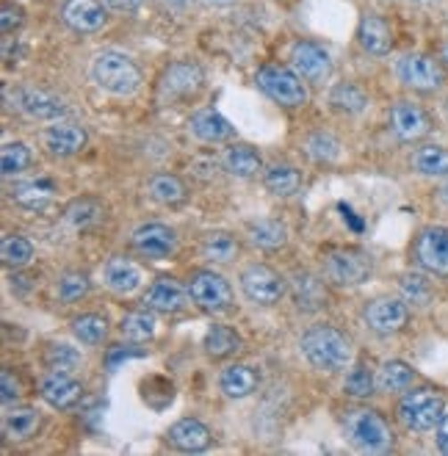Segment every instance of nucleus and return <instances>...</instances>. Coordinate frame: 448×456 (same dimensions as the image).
<instances>
[{"label":"nucleus","mask_w":448,"mask_h":456,"mask_svg":"<svg viewBox=\"0 0 448 456\" xmlns=\"http://www.w3.org/2000/svg\"><path fill=\"white\" fill-rule=\"evenodd\" d=\"M302 357L315 368V370H324V373H338V370H346L354 362V346L352 338L346 332H340L332 324H315L310 327L302 340Z\"/></svg>","instance_id":"obj_1"},{"label":"nucleus","mask_w":448,"mask_h":456,"mask_svg":"<svg viewBox=\"0 0 448 456\" xmlns=\"http://www.w3.org/2000/svg\"><path fill=\"white\" fill-rule=\"evenodd\" d=\"M92 80L102 92L130 97L142 86V69L134 59L119 50H102L92 59Z\"/></svg>","instance_id":"obj_2"},{"label":"nucleus","mask_w":448,"mask_h":456,"mask_svg":"<svg viewBox=\"0 0 448 456\" xmlns=\"http://www.w3.org/2000/svg\"><path fill=\"white\" fill-rule=\"evenodd\" d=\"M344 435L362 453H385L393 445L390 423L368 407H354L344 415Z\"/></svg>","instance_id":"obj_3"},{"label":"nucleus","mask_w":448,"mask_h":456,"mask_svg":"<svg viewBox=\"0 0 448 456\" xmlns=\"http://www.w3.org/2000/svg\"><path fill=\"white\" fill-rule=\"evenodd\" d=\"M324 280L335 288H360L374 277V257L357 247L330 249L322 260Z\"/></svg>","instance_id":"obj_4"},{"label":"nucleus","mask_w":448,"mask_h":456,"mask_svg":"<svg viewBox=\"0 0 448 456\" xmlns=\"http://www.w3.org/2000/svg\"><path fill=\"white\" fill-rule=\"evenodd\" d=\"M396 415L402 420L404 428L410 432H435L440 426V420L445 418V398L437 390L429 387H418V390H407L396 407Z\"/></svg>","instance_id":"obj_5"},{"label":"nucleus","mask_w":448,"mask_h":456,"mask_svg":"<svg viewBox=\"0 0 448 456\" xmlns=\"http://www.w3.org/2000/svg\"><path fill=\"white\" fill-rule=\"evenodd\" d=\"M302 75L291 67H280V64H266L260 67L255 75V84L257 89L266 94L269 100H274L277 105H285V109H305L310 92L302 84Z\"/></svg>","instance_id":"obj_6"},{"label":"nucleus","mask_w":448,"mask_h":456,"mask_svg":"<svg viewBox=\"0 0 448 456\" xmlns=\"http://www.w3.org/2000/svg\"><path fill=\"white\" fill-rule=\"evenodd\" d=\"M396 77L404 89L429 94L445 84V69L443 61H437L429 53H404L396 61Z\"/></svg>","instance_id":"obj_7"},{"label":"nucleus","mask_w":448,"mask_h":456,"mask_svg":"<svg viewBox=\"0 0 448 456\" xmlns=\"http://www.w3.org/2000/svg\"><path fill=\"white\" fill-rule=\"evenodd\" d=\"M241 293L257 307H274L285 299V293H288V282L282 274H277L274 268L269 265H247L241 277Z\"/></svg>","instance_id":"obj_8"},{"label":"nucleus","mask_w":448,"mask_h":456,"mask_svg":"<svg viewBox=\"0 0 448 456\" xmlns=\"http://www.w3.org/2000/svg\"><path fill=\"white\" fill-rule=\"evenodd\" d=\"M412 263L432 277L448 280V227H424L412 240Z\"/></svg>","instance_id":"obj_9"},{"label":"nucleus","mask_w":448,"mask_h":456,"mask_svg":"<svg viewBox=\"0 0 448 456\" xmlns=\"http://www.w3.org/2000/svg\"><path fill=\"white\" fill-rule=\"evenodd\" d=\"M189 299L197 310L219 315L232 307V288L216 272H197L189 280Z\"/></svg>","instance_id":"obj_10"},{"label":"nucleus","mask_w":448,"mask_h":456,"mask_svg":"<svg viewBox=\"0 0 448 456\" xmlns=\"http://www.w3.org/2000/svg\"><path fill=\"white\" fill-rule=\"evenodd\" d=\"M362 321L379 338L399 335L410 321V305L402 297H377L362 307Z\"/></svg>","instance_id":"obj_11"},{"label":"nucleus","mask_w":448,"mask_h":456,"mask_svg":"<svg viewBox=\"0 0 448 456\" xmlns=\"http://www.w3.org/2000/svg\"><path fill=\"white\" fill-rule=\"evenodd\" d=\"M6 100L14 105L17 111H22L25 117L31 119H42V122H50V119H61L67 117V105L64 100H59L56 94L50 92H42L37 86H14V89H6Z\"/></svg>","instance_id":"obj_12"},{"label":"nucleus","mask_w":448,"mask_h":456,"mask_svg":"<svg viewBox=\"0 0 448 456\" xmlns=\"http://www.w3.org/2000/svg\"><path fill=\"white\" fill-rule=\"evenodd\" d=\"M390 130L393 136L404 144H415L420 139H427L429 133L435 130L432 125V117L420 109L418 102L412 100H399L390 105Z\"/></svg>","instance_id":"obj_13"},{"label":"nucleus","mask_w":448,"mask_h":456,"mask_svg":"<svg viewBox=\"0 0 448 456\" xmlns=\"http://www.w3.org/2000/svg\"><path fill=\"white\" fill-rule=\"evenodd\" d=\"M130 247H134L136 255H142L147 260H167L177 249V235L172 227H167L161 222H147L134 230V235H130Z\"/></svg>","instance_id":"obj_14"},{"label":"nucleus","mask_w":448,"mask_h":456,"mask_svg":"<svg viewBox=\"0 0 448 456\" xmlns=\"http://www.w3.org/2000/svg\"><path fill=\"white\" fill-rule=\"evenodd\" d=\"M205 84V72L191 64V61H177L172 67L164 69L161 80H158V89H161V97L175 102V100H189L194 97Z\"/></svg>","instance_id":"obj_15"},{"label":"nucleus","mask_w":448,"mask_h":456,"mask_svg":"<svg viewBox=\"0 0 448 456\" xmlns=\"http://www.w3.org/2000/svg\"><path fill=\"white\" fill-rule=\"evenodd\" d=\"M291 67L305 80H310V84H322V80H327L332 72V56L324 45L310 42V39H299L291 47Z\"/></svg>","instance_id":"obj_16"},{"label":"nucleus","mask_w":448,"mask_h":456,"mask_svg":"<svg viewBox=\"0 0 448 456\" xmlns=\"http://www.w3.org/2000/svg\"><path fill=\"white\" fill-rule=\"evenodd\" d=\"M189 302V288H183L175 277H158L142 297V305L152 313H180Z\"/></svg>","instance_id":"obj_17"},{"label":"nucleus","mask_w":448,"mask_h":456,"mask_svg":"<svg viewBox=\"0 0 448 456\" xmlns=\"http://www.w3.org/2000/svg\"><path fill=\"white\" fill-rule=\"evenodd\" d=\"M39 395L53 410H72L77 401L84 398V385L77 379H72L69 373L50 370L47 377L39 382Z\"/></svg>","instance_id":"obj_18"},{"label":"nucleus","mask_w":448,"mask_h":456,"mask_svg":"<svg viewBox=\"0 0 448 456\" xmlns=\"http://www.w3.org/2000/svg\"><path fill=\"white\" fill-rule=\"evenodd\" d=\"M61 20L75 34H94L105 25L109 14H105V6L100 0H67L61 9Z\"/></svg>","instance_id":"obj_19"},{"label":"nucleus","mask_w":448,"mask_h":456,"mask_svg":"<svg viewBox=\"0 0 448 456\" xmlns=\"http://www.w3.org/2000/svg\"><path fill=\"white\" fill-rule=\"evenodd\" d=\"M42 142L50 150V155L69 158L86 147L89 136H86V127H81L77 122H56L42 133Z\"/></svg>","instance_id":"obj_20"},{"label":"nucleus","mask_w":448,"mask_h":456,"mask_svg":"<svg viewBox=\"0 0 448 456\" xmlns=\"http://www.w3.org/2000/svg\"><path fill=\"white\" fill-rule=\"evenodd\" d=\"M167 440H169L172 448L186 451V453H200V451L210 448V443H214V437H210V428L197 418H180L177 423H172L169 432H167Z\"/></svg>","instance_id":"obj_21"},{"label":"nucleus","mask_w":448,"mask_h":456,"mask_svg":"<svg viewBox=\"0 0 448 456\" xmlns=\"http://www.w3.org/2000/svg\"><path fill=\"white\" fill-rule=\"evenodd\" d=\"M357 42L371 56H387L393 47V31L379 14H365L357 25Z\"/></svg>","instance_id":"obj_22"},{"label":"nucleus","mask_w":448,"mask_h":456,"mask_svg":"<svg viewBox=\"0 0 448 456\" xmlns=\"http://www.w3.org/2000/svg\"><path fill=\"white\" fill-rule=\"evenodd\" d=\"M189 130H191L194 139H200L205 144H222V142H230L235 136V127L214 109L197 111L189 122Z\"/></svg>","instance_id":"obj_23"},{"label":"nucleus","mask_w":448,"mask_h":456,"mask_svg":"<svg viewBox=\"0 0 448 456\" xmlns=\"http://www.w3.org/2000/svg\"><path fill=\"white\" fill-rule=\"evenodd\" d=\"M291 293H294V302H297V310L302 313H315L327 307V288H324V280H319L310 272H297L291 277Z\"/></svg>","instance_id":"obj_24"},{"label":"nucleus","mask_w":448,"mask_h":456,"mask_svg":"<svg viewBox=\"0 0 448 456\" xmlns=\"http://www.w3.org/2000/svg\"><path fill=\"white\" fill-rule=\"evenodd\" d=\"M102 282L109 290L119 293V297H127L142 285V272L134 260L127 257H111L102 268Z\"/></svg>","instance_id":"obj_25"},{"label":"nucleus","mask_w":448,"mask_h":456,"mask_svg":"<svg viewBox=\"0 0 448 456\" xmlns=\"http://www.w3.org/2000/svg\"><path fill=\"white\" fill-rule=\"evenodd\" d=\"M410 167L420 177L443 180V177H448V150L440 144H420L410 155Z\"/></svg>","instance_id":"obj_26"},{"label":"nucleus","mask_w":448,"mask_h":456,"mask_svg":"<svg viewBox=\"0 0 448 456\" xmlns=\"http://www.w3.org/2000/svg\"><path fill=\"white\" fill-rule=\"evenodd\" d=\"M219 387L227 398L232 401H241L247 395H252L257 390V373L249 365L241 362H232L219 373Z\"/></svg>","instance_id":"obj_27"},{"label":"nucleus","mask_w":448,"mask_h":456,"mask_svg":"<svg viewBox=\"0 0 448 456\" xmlns=\"http://www.w3.org/2000/svg\"><path fill=\"white\" fill-rule=\"evenodd\" d=\"M9 194L25 210H45L53 202L56 185H53L50 180H45V177H39V180H25V183H14Z\"/></svg>","instance_id":"obj_28"},{"label":"nucleus","mask_w":448,"mask_h":456,"mask_svg":"<svg viewBox=\"0 0 448 456\" xmlns=\"http://www.w3.org/2000/svg\"><path fill=\"white\" fill-rule=\"evenodd\" d=\"M247 235L252 247L263 252H277L288 244V227L277 219H255L247 224Z\"/></svg>","instance_id":"obj_29"},{"label":"nucleus","mask_w":448,"mask_h":456,"mask_svg":"<svg viewBox=\"0 0 448 456\" xmlns=\"http://www.w3.org/2000/svg\"><path fill=\"white\" fill-rule=\"evenodd\" d=\"M42 418L34 407H14L4 415V435L12 443H25L37 435Z\"/></svg>","instance_id":"obj_30"},{"label":"nucleus","mask_w":448,"mask_h":456,"mask_svg":"<svg viewBox=\"0 0 448 456\" xmlns=\"http://www.w3.org/2000/svg\"><path fill=\"white\" fill-rule=\"evenodd\" d=\"M399 293L402 299L410 305V307H418V310H427L432 302H435V288L427 277V272H404L399 277Z\"/></svg>","instance_id":"obj_31"},{"label":"nucleus","mask_w":448,"mask_h":456,"mask_svg":"<svg viewBox=\"0 0 448 456\" xmlns=\"http://www.w3.org/2000/svg\"><path fill=\"white\" fill-rule=\"evenodd\" d=\"M224 169L232 175V177H241V180H249L255 177L260 169H263V160H260V152L249 144H232L227 147L224 152Z\"/></svg>","instance_id":"obj_32"},{"label":"nucleus","mask_w":448,"mask_h":456,"mask_svg":"<svg viewBox=\"0 0 448 456\" xmlns=\"http://www.w3.org/2000/svg\"><path fill=\"white\" fill-rule=\"evenodd\" d=\"M415 385V368L404 360H387L377 370V387L382 393H407Z\"/></svg>","instance_id":"obj_33"},{"label":"nucleus","mask_w":448,"mask_h":456,"mask_svg":"<svg viewBox=\"0 0 448 456\" xmlns=\"http://www.w3.org/2000/svg\"><path fill=\"white\" fill-rule=\"evenodd\" d=\"M241 252L239 238L227 230H214L202 238V257L208 263H232Z\"/></svg>","instance_id":"obj_34"},{"label":"nucleus","mask_w":448,"mask_h":456,"mask_svg":"<svg viewBox=\"0 0 448 456\" xmlns=\"http://www.w3.org/2000/svg\"><path fill=\"white\" fill-rule=\"evenodd\" d=\"M202 348H205L208 357L224 360V357H232L235 352H239V348H241V338H239V332L224 327V324H214V327L205 332Z\"/></svg>","instance_id":"obj_35"},{"label":"nucleus","mask_w":448,"mask_h":456,"mask_svg":"<svg viewBox=\"0 0 448 456\" xmlns=\"http://www.w3.org/2000/svg\"><path fill=\"white\" fill-rule=\"evenodd\" d=\"M147 191L158 205H180V202H186V197H189L186 183H183L180 177H175V175H167V172L152 175L150 183H147Z\"/></svg>","instance_id":"obj_36"},{"label":"nucleus","mask_w":448,"mask_h":456,"mask_svg":"<svg viewBox=\"0 0 448 456\" xmlns=\"http://www.w3.org/2000/svg\"><path fill=\"white\" fill-rule=\"evenodd\" d=\"M263 185L274 197H294L302 189V175L288 164H274L263 172Z\"/></svg>","instance_id":"obj_37"},{"label":"nucleus","mask_w":448,"mask_h":456,"mask_svg":"<svg viewBox=\"0 0 448 456\" xmlns=\"http://www.w3.org/2000/svg\"><path fill=\"white\" fill-rule=\"evenodd\" d=\"M158 330V321H155V313L142 307V310H134V313H127L122 321H119V332L125 340L130 343H144L155 335Z\"/></svg>","instance_id":"obj_38"},{"label":"nucleus","mask_w":448,"mask_h":456,"mask_svg":"<svg viewBox=\"0 0 448 456\" xmlns=\"http://www.w3.org/2000/svg\"><path fill=\"white\" fill-rule=\"evenodd\" d=\"M330 105L338 114L357 117V114H362L368 109V94L357 84H338L330 92Z\"/></svg>","instance_id":"obj_39"},{"label":"nucleus","mask_w":448,"mask_h":456,"mask_svg":"<svg viewBox=\"0 0 448 456\" xmlns=\"http://www.w3.org/2000/svg\"><path fill=\"white\" fill-rule=\"evenodd\" d=\"M102 219V205L92 197L75 200L64 208V222L75 230H89Z\"/></svg>","instance_id":"obj_40"},{"label":"nucleus","mask_w":448,"mask_h":456,"mask_svg":"<svg viewBox=\"0 0 448 456\" xmlns=\"http://www.w3.org/2000/svg\"><path fill=\"white\" fill-rule=\"evenodd\" d=\"M305 152L315 164H335L340 155V142L327 130H315L305 139Z\"/></svg>","instance_id":"obj_41"},{"label":"nucleus","mask_w":448,"mask_h":456,"mask_svg":"<svg viewBox=\"0 0 448 456\" xmlns=\"http://www.w3.org/2000/svg\"><path fill=\"white\" fill-rule=\"evenodd\" d=\"M72 335L86 346H100L105 338H109V321H105L102 315H94V313L77 315L72 321Z\"/></svg>","instance_id":"obj_42"},{"label":"nucleus","mask_w":448,"mask_h":456,"mask_svg":"<svg viewBox=\"0 0 448 456\" xmlns=\"http://www.w3.org/2000/svg\"><path fill=\"white\" fill-rule=\"evenodd\" d=\"M84 357L75 346L69 343H47L45 346V365L50 370H61V373H72L75 368H81Z\"/></svg>","instance_id":"obj_43"},{"label":"nucleus","mask_w":448,"mask_h":456,"mask_svg":"<svg viewBox=\"0 0 448 456\" xmlns=\"http://www.w3.org/2000/svg\"><path fill=\"white\" fill-rule=\"evenodd\" d=\"M377 377L374 370L368 365H354L349 373H346V382H344V393L352 395V398H371L377 393Z\"/></svg>","instance_id":"obj_44"},{"label":"nucleus","mask_w":448,"mask_h":456,"mask_svg":"<svg viewBox=\"0 0 448 456\" xmlns=\"http://www.w3.org/2000/svg\"><path fill=\"white\" fill-rule=\"evenodd\" d=\"M31 167V150L22 142H9L0 150V169H4V177H14L20 172H25Z\"/></svg>","instance_id":"obj_45"},{"label":"nucleus","mask_w":448,"mask_h":456,"mask_svg":"<svg viewBox=\"0 0 448 456\" xmlns=\"http://www.w3.org/2000/svg\"><path fill=\"white\" fill-rule=\"evenodd\" d=\"M0 257H4L9 268H22L31 263L34 247H31V240L22 235H6L4 244H0Z\"/></svg>","instance_id":"obj_46"},{"label":"nucleus","mask_w":448,"mask_h":456,"mask_svg":"<svg viewBox=\"0 0 448 456\" xmlns=\"http://www.w3.org/2000/svg\"><path fill=\"white\" fill-rule=\"evenodd\" d=\"M89 288H92V282H89L86 274H81V272H67L59 280V299L64 305H72L77 299H84L86 293H89Z\"/></svg>","instance_id":"obj_47"},{"label":"nucleus","mask_w":448,"mask_h":456,"mask_svg":"<svg viewBox=\"0 0 448 456\" xmlns=\"http://www.w3.org/2000/svg\"><path fill=\"white\" fill-rule=\"evenodd\" d=\"M22 9L14 6V4H4V9H0V28H4V34H14L20 25H22Z\"/></svg>","instance_id":"obj_48"},{"label":"nucleus","mask_w":448,"mask_h":456,"mask_svg":"<svg viewBox=\"0 0 448 456\" xmlns=\"http://www.w3.org/2000/svg\"><path fill=\"white\" fill-rule=\"evenodd\" d=\"M0 385H4V404L9 407L12 401L20 398V382L12 377V370H4V377H0Z\"/></svg>","instance_id":"obj_49"},{"label":"nucleus","mask_w":448,"mask_h":456,"mask_svg":"<svg viewBox=\"0 0 448 456\" xmlns=\"http://www.w3.org/2000/svg\"><path fill=\"white\" fill-rule=\"evenodd\" d=\"M191 169H194V175L200 180H214L216 172H219V164H216V160H194Z\"/></svg>","instance_id":"obj_50"},{"label":"nucleus","mask_w":448,"mask_h":456,"mask_svg":"<svg viewBox=\"0 0 448 456\" xmlns=\"http://www.w3.org/2000/svg\"><path fill=\"white\" fill-rule=\"evenodd\" d=\"M435 443H437V451L448 456V415L440 420V426L435 428Z\"/></svg>","instance_id":"obj_51"},{"label":"nucleus","mask_w":448,"mask_h":456,"mask_svg":"<svg viewBox=\"0 0 448 456\" xmlns=\"http://www.w3.org/2000/svg\"><path fill=\"white\" fill-rule=\"evenodd\" d=\"M144 0H105V6L114 9V12H136Z\"/></svg>","instance_id":"obj_52"},{"label":"nucleus","mask_w":448,"mask_h":456,"mask_svg":"<svg viewBox=\"0 0 448 456\" xmlns=\"http://www.w3.org/2000/svg\"><path fill=\"white\" fill-rule=\"evenodd\" d=\"M167 4L172 6V9H189L194 0H167Z\"/></svg>","instance_id":"obj_53"},{"label":"nucleus","mask_w":448,"mask_h":456,"mask_svg":"<svg viewBox=\"0 0 448 456\" xmlns=\"http://www.w3.org/2000/svg\"><path fill=\"white\" fill-rule=\"evenodd\" d=\"M440 61H443V67L448 69V42H443V47H440Z\"/></svg>","instance_id":"obj_54"},{"label":"nucleus","mask_w":448,"mask_h":456,"mask_svg":"<svg viewBox=\"0 0 448 456\" xmlns=\"http://www.w3.org/2000/svg\"><path fill=\"white\" fill-rule=\"evenodd\" d=\"M208 6H232L235 0H205Z\"/></svg>","instance_id":"obj_55"},{"label":"nucleus","mask_w":448,"mask_h":456,"mask_svg":"<svg viewBox=\"0 0 448 456\" xmlns=\"http://www.w3.org/2000/svg\"><path fill=\"white\" fill-rule=\"evenodd\" d=\"M437 200H440V202H443V205L448 208V185H443V189L437 191Z\"/></svg>","instance_id":"obj_56"},{"label":"nucleus","mask_w":448,"mask_h":456,"mask_svg":"<svg viewBox=\"0 0 448 456\" xmlns=\"http://www.w3.org/2000/svg\"><path fill=\"white\" fill-rule=\"evenodd\" d=\"M443 114H445V122H448V97L443 100Z\"/></svg>","instance_id":"obj_57"},{"label":"nucleus","mask_w":448,"mask_h":456,"mask_svg":"<svg viewBox=\"0 0 448 456\" xmlns=\"http://www.w3.org/2000/svg\"><path fill=\"white\" fill-rule=\"evenodd\" d=\"M412 4H420V6H427V4H435V0H412Z\"/></svg>","instance_id":"obj_58"}]
</instances>
